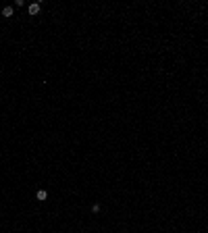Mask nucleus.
Instances as JSON below:
<instances>
[{"instance_id": "nucleus-1", "label": "nucleus", "mask_w": 208, "mask_h": 233, "mask_svg": "<svg viewBox=\"0 0 208 233\" xmlns=\"http://www.w3.org/2000/svg\"><path fill=\"white\" fill-rule=\"evenodd\" d=\"M27 11H29V15H38V13L42 11V4H40V2H31Z\"/></svg>"}, {"instance_id": "nucleus-2", "label": "nucleus", "mask_w": 208, "mask_h": 233, "mask_svg": "<svg viewBox=\"0 0 208 233\" xmlns=\"http://www.w3.org/2000/svg\"><path fill=\"white\" fill-rule=\"evenodd\" d=\"M35 198L40 200V202H44V200L48 198V192L46 189H38V192H35Z\"/></svg>"}, {"instance_id": "nucleus-3", "label": "nucleus", "mask_w": 208, "mask_h": 233, "mask_svg": "<svg viewBox=\"0 0 208 233\" xmlns=\"http://www.w3.org/2000/svg\"><path fill=\"white\" fill-rule=\"evenodd\" d=\"M2 17H13V6H4L2 9Z\"/></svg>"}]
</instances>
